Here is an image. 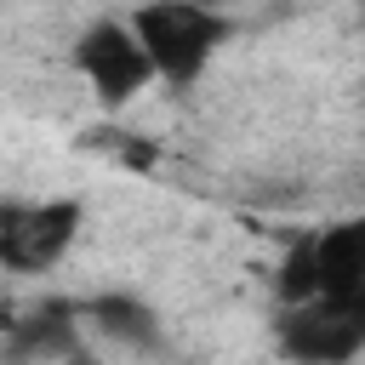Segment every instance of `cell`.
I'll list each match as a JSON object with an SVG mask.
<instances>
[{
  "label": "cell",
  "instance_id": "1",
  "mask_svg": "<svg viewBox=\"0 0 365 365\" xmlns=\"http://www.w3.org/2000/svg\"><path fill=\"white\" fill-rule=\"evenodd\" d=\"M131 34L148 51L154 80L188 86L211 63V51L228 40V17L211 11V6H194V0H148V6H137Z\"/></svg>",
  "mask_w": 365,
  "mask_h": 365
},
{
  "label": "cell",
  "instance_id": "3",
  "mask_svg": "<svg viewBox=\"0 0 365 365\" xmlns=\"http://www.w3.org/2000/svg\"><path fill=\"white\" fill-rule=\"evenodd\" d=\"M365 348V291L354 297H308L285 302L279 354L297 365H348Z\"/></svg>",
  "mask_w": 365,
  "mask_h": 365
},
{
  "label": "cell",
  "instance_id": "2",
  "mask_svg": "<svg viewBox=\"0 0 365 365\" xmlns=\"http://www.w3.org/2000/svg\"><path fill=\"white\" fill-rule=\"evenodd\" d=\"M354 291H365V211L325 228V234H302L279 262V297L285 302L354 297Z\"/></svg>",
  "mask_w": 365,
  "mask_h": 365
},
{
  "label": "cell",
  "instance_id": "6",
  "mask_svg": "<svg viewBox=\"0 0 365 365\" xmlns=\"http://www.w3.org/2000/svg\"><path fill=\"white\" fill-rule=\"evenodd\" d=\"M74 314H80V308L51 302V308H34V314L0 325V354H6L11 365H57L63 354L80 348V331H74L80 319H74Z\"/></svg>",
  "mask_w": 365,
  "mask_h": 365
},
{
  "label": "cell",
  "instance_id": "4",
  "mask_svg": "<svg viewBox=\"0 0 365 365\" xmlns=\"http://www.w3.org/2000/svg\"><path fill=\"white\" fill-rule=\"evenodd\" d=\"M74 68L91 80V91H97L108 108L131 103V97L154 80V63H148V51L137 46L131 23H114V17L91 23V29L74 40Z\"/></svg>",
  "mask_w": 365,
  "mask_h": 365
},
{
  "label": "cell",
  "instance_id": "9",
  "mask_svg": "<svg viewBox=\"0 0 365 365\" xmlns=\"http://www.w3.org/2000/svg\"><path fill=\"white\" fill-rule=\"evenodd\" d=\"M194 6H211V11H222V6H228V0H194Z\"/></svg>",
  "mask_w": 365,
  "mask_h": 365
},
{
  "label": "cell",
  "instance_id": "8",
  "mask_svg": "<svg viewBox=\"0 0 365 365\" xmlns=\"http://www.w3.org/2000/svg\"><path fill=\"white\" fill-rule=\"evenodd\" d=\"M63 365H97V359H86V354L74 348V354H63Z\"/></svg>",
  "mask_w": 365,
  "mask_h": 365
},
{
  "label": "cell",
  "instance_id": "5",
  "mask_svg": "<svg viewBox=\"0 0 365 365\" xmlns=\"http://www.w3.org/2000/svg\"><path fill=\"white\" fill-rule=\"evenodd\" d=\"M74 234H80V200L0 205V262L17 274H40V268L63 262Z\"/></svg>",
  "mask_w": 365,
  "mask_h": 365
},
{
  "label": "cell",
  "instance_id": "7",
  "mask_svg": "<svg viewBox=\"0 0 365 365\" xmlns=\"http://www.w3.org/2000/svg\"><path fill=\"white\" fill-rule=\"evenodd\" d=\"M86 319H91V331H103V336H114V342H125V348H143V354L160 348V319H154V308L137 302V297H125V291L91 297V302H86Z\"/></svg>",
  "mask_w": 365,
  "mask_h": 365
}]
</instances>
